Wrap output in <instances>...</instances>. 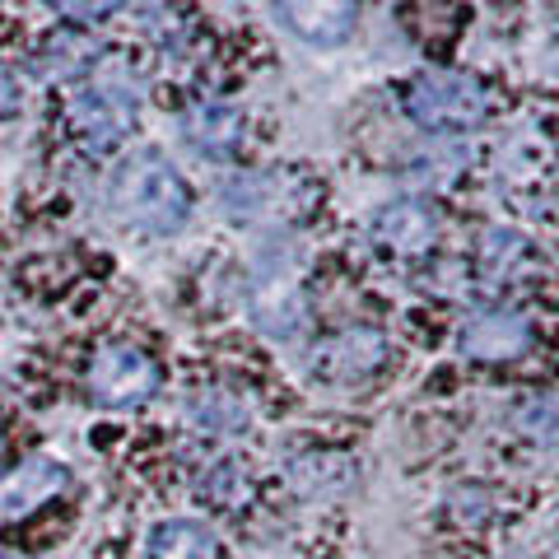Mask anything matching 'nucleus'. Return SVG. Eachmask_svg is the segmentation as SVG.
<instances>
[{"label": "nucleus", "instance_id": "7", "mask_svg": "<svg viewBox=\"0 0 559 559\" xmlns=\"http://www.w3.org/2000/svg\"><path fill=\"white\" fill-rule=\"evenodd\" d=\"M532 341V326L513 312H480L462 326V349L476 359H513Z\"/></svg>", "mask_w": 559, "mask_h": 559}, {"label": "nucleus", "instance_id": "8", "mask_svg": "<svg viewBox=\"0 0 559 559\" xmlns=\"http://www.w3.org/2000/svg\"><path fill=\"white\" fill-rule=\"evenodd\" d=\"M373 234H378L382 248H392V252H425L433 242V234H439V215L419 201H396L378 215Z\"/></svg>", "mask_w": 559, "mask_h": 559}, {"label": "nucleus", "instance_id": "10", "mask_svg": "<svg viewBox=\"0 0 559 559\" xmlns=\"http://www.w3.org/2000/svg\"><path fill=\"white\" fill-rule=\"evenodd\" d=\"M382 355H388L382 336H373V331H345L341 341H331L322 349V369H331V373H369V369L382 364Z\"/></svg>", "mask_w": 559, "mask_h": 559}, {"label": "nucleus", "instance_id": "3", "mask_svg": "<svg viewBox=\"0 0 559 559\" xmlns=\"http://www.w3.org/2000/svg\"><path fill=\"white\" fill-rule=\"evenodd\" d=\"M159 392V364L140 345H103L90 364V396L103 406H135Z\"/></svg>", "mask_w": 559, "mask_h": 559}, {"label": "nucleus", "instance_id": "5", "mask_svg": "<svg viewBox=\"0 0 559 559\" xmlns=\"http://www.w3.org/2000/svg\"><path fill=\"white\" fill-rule=\"evenodd\" d=\"M275 20L285 24L289 33H299L304 43H318V47H336L355 33L359 10L345 5V0H318V5H275Z\"/></svg>", "mask_w": 559, "mask_h": 559}, {"label": "nucleus", "instance_id": "4", "mask_svg": "<svg viewBox=\"0 0 559 559\" xmlns=\"http://www.w3.org/2000/svg\"><path fill=\"white\" fill-rule=\"evenodd\" d=\"M70 121H75V131L90 140L94 150H108L131 131L135 94L117 90V84H94V90L75 94V103H70Z\"/></svg>", "mask_w": 559, "mask_h": 559}, {"label": "nucleus", "instance_id": "13", "mask_svg": "<svg viewBox=\"0 0 559 559\" xmlns=\"http://www.w3.org/2000/svg\"><path fill=\"white\" fill-rule=\"evenodd\" d=\"M10 108H14V84L5 70H0V112H10Z\"/></svg>", "mask_w": 559, "mask_h": 559}, {"label": "nucleus", "instance_id": "14", "mask_svg": "<svg viewBox=\"0 0 559 559\" xmlns=\"http://www.w3.org/2000/svg\"><path fill=\"white\" fill-rule=\"evenodd\" d=\"M0 559H10V555H0Z\"/></svg>", "mask_w": 559, "mask_h": 559}, {"label": "nucleus", "instance_id": "2", "mask_svg": "<svg viewBox=\"0 0 559 559\" xmlns=\"http://www.w3.org/2000/svg\"><path fill=\"white\" fill-rule=\"evenodd\" d=\"M406 108L425 131H471V127H480L485 121L489 94L471 75L433 70V75H419L411 84Z\"/></svg>", "mask_w": 559, "mask_h": 559}, {"label": "nucleus", "instance_id": "1", "mask_svg": "<svg viewBox=\"0 0 559 559\" xmlns=\"http://www.w3.org/2000/svg\"><path fill=\"white\" fill-rule=\"evenodd\" d=\"M108 201L117 210V219L135 224V229H150V234L182 229L191 215L187 182L159 154H135L131 164H121L108 182Z\"/></svg>", "mask_w": 559, "mask_h": 559}, {"label": "nucleus", "instance_id": "11", "mask_svg": "<svg viewBox=\"0 0 559 559\" xmlns=\"http://www.w3.org/2000/svg\"><path fill=\"white\" fill-rule=\"evenodd\" d=\"M187 135H191V145H201L210 154H229L242 135V121L234 108H197L187 117Z\"/></svg>", "mask_w": 559, "mask_h": 559}, {"label": "nucleus", "instance_id": "6", "mask_svg": "<svg viewBox=\"0 0 559 559\" xmlns=\"http://www.w3.org/2000/svg\"><path fill=\"white\" fill-rule=\"evenodd\" d=\"M61 489H66V466L51 457H33L0 480V518H24L51 495H61Z\"/></svg>", "mask_w": 559, "mask_h": 559}, {"label": "nucleus", "instance_id": "9", "mask_svg": "<svg viewBox=\"0 0 559 559\" xmlns=\"http://www.w3.org/2000/svg\"><path fill=\"white\" fill-rule=\"evenodd\" d=\"M150 559H215V536L187 518L159 522L150 532Z\"/></svg>", "mask_w": 559, "mask_h": 559}, {"label": "nucleus", "instance_id": "12", "mask_svg": "<svg viewBox=\"0 0 559 559\" xmlns=\"http://www.w3.org/2000/svg\"><path fill=\"white\" fill-rule=\"evenodd\" d=\"M98 61V43L94 38H84V33H61V38H51L47 47H43V75H57V80H66V75H75V70H84V66H94Z\"/></svg>", "mask_w": 559, "mask_h": 559}]
</instances>
